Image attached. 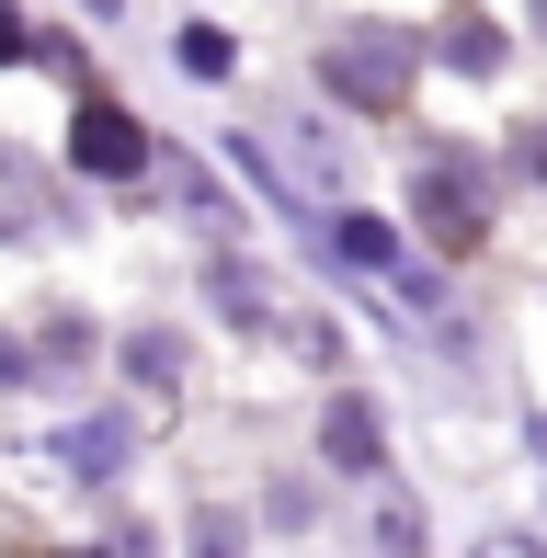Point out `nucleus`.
Returning a JSON list of instances; mask_svg holds the SVG:
<instances>
[{
    "mask_svg": "<svg viewBox=\"0 0 547 558\" xmlns=\"http://www.w3.org/2000/svg\"><path fill=\"white\" fill-rule=\"evenodd\" d=\"M81 12H114V0H81Z\"/></svg>",
    "mask_w": 547,
    "mask_h": 558,
    "instance_id": "nucleus-11",
    "label": "nucleus"
},
{
    "mask_svg": "<svg viewBox=\"0 0 547 558\" xmlns=\"http://www.w3.org/2000/svg\"><path fill=\"white\" fill-rule=\"evenodd\" d=\"M479 558H547L536 536H479Z\"/></svg>",
    "mask_w": 547,
    "mask_h": 558,
    "instance_id": "nucleus-9",
    "label": "nucleus"
},
{
    "mask_svg": "<svg viewBox=\"0 0 547 558\" xmlns=\"http://www.w3.org/2000/svg\"><path fill=\"white\" fill-rule=\"evenodd\" d=\"M126 456V422H92V434H69V468H114Z\"/></svg>",
    "mask_w": 547,
    "mask_h": 558,
    "instance_id": "nucleus-7",
    "label": "nucleus"
},
{
    "mask_svg": "<svg viewBox=\"0 0 547 558\" xmlns=\"http://www.w3.org/2000/svg\"><path fill=\"white\" fill-rule=\"evenodd\" d=\"M69 160L104 171V183H126V171H148V125L126 104H81V125H69Z\"/></svg>",
    "mask_w": 547,
    "mask_h": 558,
    "instance_id": "nucleus-2",
    "label": "nucleus"
},
{
    "mask_svg": "<svg viewBox=\"0 0 547 558\" xmlns=\"http://www.w3.org/2000/svg\"><path fill=\"white\" fill-rule=\"evenodd\" d=\"M411 69H422V46L400 35V23H354V35H342L331 58H319V81H331L354 114H388V104L411 92Z\"/></svg>",
    "mask_w": 547,
    "mask_h": 558,
    "instance_id": "nucleus-1",
    "label": "nucleus"
},
{
    "mask_svg": "<svg viewBox=\"0 0 547 558\" xmlns=\"http://www.w3.org/2000/svg\"><path fill=\"white\" fill-rule=\"evenodd\" d=\"M183 69H194V81H229V35H217V23H194V35H183Z\"/></svg>",
    "mask_w": 547,
    "mask_h": 558,
    "instance_id": "nucleus-6",
    "label": "nucleus"
},
{
    "mask_svg": "<svg viewBox=\"0 0 547 558\" xmlns=\"http://www.w3.org/2000/svg\"><path fill=\"white\" fill-rule=\"evenodd\" d=\"M319 445H331V468H377V411H365V399H331Z\"/></svg>",
    "mask_w": 547,
    "mask_h": 558,
    "instance_id": "nucleus-4",
    "label": "nucleus"
},
{
    "mask_svg": "<svg viewBox=\"0 0 547 558\" xmlns=\"http://www.w3.org/2000/svg\"><path fill=\"white\" fill-rule=\"evenodd\" d=\"M445 58H457V69H490L502 46H490V23H479V12H457V23H445Z\"/></svg>",
    "mask_w": 547,
    "mask_h": 558,
    "instance_id": "nucleus-5",
    "label": "nucleus"
},
{
    "mask_svg": "<svg viewBox=\"0 0 547 558\" xmlns=\"http://www.w3.org/2000/svg\"><path fill=\"white\" fill-rule=\"evenodd\" d=\"M0 58H23V23H12V12H0Z\"/></svg>",
    "mask_w": 547,
    "mask_h": 558,
    "instance_id": "nucleus-10",
    "label": "nucleus"
},
{
    "mask_svg": "<svg viewBox=\"0 0 547 558\" xmlns=\"http://www.w3.org/2000/svg\"><path fill=\"white\" fill-rule=\"evenodd\" d=\"M331 240H342V263H388V228H377V217H342Z\"/></svg>",
    "mask_w": 547,
    "mask_h": 558,
    "instance_id": "nucleus-8",
    "label": "nucleus"
},
{
    "mask_svg": "<svg viewBox=\"0 0 547 558\" xmlns=\"http://www.w3.org/2000/svg\"><path fill=\"white\" fill-rule=\"evenodd\" d=\"M422 228H434V240L445 251H467V240H479V183H467V160H422Z\"/></svg>",
    "mask_w": 547,
    "mask_h": 558,
    "instance_id": "nucleus-3",
    "label": "nucleus"
}]
</instances>
